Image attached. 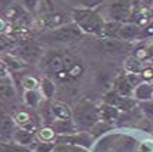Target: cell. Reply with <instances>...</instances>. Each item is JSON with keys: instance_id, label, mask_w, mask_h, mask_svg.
Returning a JSON list of instances; mask_svg holds the SVG:
<instances>
[{"instance_id": "1", "label": "cell", "mask_w": 153, "mask_h": 152, "mask_svg": "<svg viewBox=\"0 0 153 152\" xmlns=\"http://www.w3.org/2000/svg\"><path fill=\"white\" fill-rule=\"evenodd\" d=\"M73 19L82 32L103 36L105 22L99 13H96L93 10H74Z\"/></svg>"}, {"instance_id": "2", "label": "cell", "mask_w": 153, "mask_h": 152, "mask_svg": "<svg viewBox=\"0 0 153 152\" xmlns=\"http://www.w3.org/2000/svg\"><path fill=\"white\" fill-rule=\"evenodd\" d=\"M73 118L74 124L77 128L82 129H90L94 128L99 122V108L96 105H93L89 100H80L79 103L76 105V108L73 109Z\"/></svg>"}, {"instance_id": "3", "label": "cell", "mask_w": 153, "mask_h": 152, "mask_svg": "<svg viewBox=\"0 0 153 152\" xmlns=\"http://www.w3.org/2000/svg\"><path fill=\"white\" fill-rule=\"evenodd\" d=\"M83 32L76 23L65 25V26H57L56 29L50 30L49 33L43 34V39L46 42H53V43H69L73 40H79L82 37Z\"/></svg>"}, {"instance_id": "4", "label": "cell", "mask_w": 153, "mask_h": 152, "mask_svg": "<svg viewBox=\"0 0 153 152\" xmlns=\"http://www.w3.org/2000/svg\"><path fill=\"white\" fill-rule=\"evenodd\" d=\"M106 10L110 20L126 23L132 16V0H113L110 1Z\"/></svg>"}, {"instance_id": "5", "label": "cell", "mask_w": 153, "mask_h": 152, "mask_svg": "<svg viewBox=\"0 0 153 152\" xmlns=\"http://www.w3.org/2000/svg\"><path fill=\"white\" fill-rule=\"evenodd\" d=\"M17 56L25 60L26 63L37 62L42 56V47L34 42H27V43L17 47Z\"/></svg>"}, {"instance_id": "6", "label": "cell", "mask_w": 153, "mask_h": 152, "mask_svg": "<svg viewBox=\"0 0 153 152\" xmlns=\"http://www.w3.org/2000/svg\"><path fill=\"white\" fill-rule=\"evenodd\" d=\"M16 133V121L7 113L0 111V141L9 142L12 138H14Z\"/></svg>"}, {"instance_id": "7", "label": "cell", "mask_w": 153, "mask_h": 152, "mask_svg": "<svg viewBox=\"0 0 153 152\" xmlns=\"http://www.w3.org/2000/svg\"><path fill=\"white\" fill-rule=\"evenodd\" d=\"M105 103L114 106L119 111H129L130 108L134 106L133 99H130L129 96H122V95H119L116 92L107 93L106 98H105Z\"/></svg>"}, {"instance_id": "8", "label": "cell", "mask_w": 153, "mask_h": 152, "mask_svg": "<svg viewBox=\"0 0 153 152\" xmlns=\"http://www.w3.org/2000/svg\"><path fill=\"white\" fill-rule=\"evenodd\" d=\"M100 47L107 53H119V52H126L129 49V45L126 42L116 37H103L100 40Z\"/></svg>"}, {"instance_id": "9", "label": "cell", "mask_w": 153, "mask_h": 152, "mask_svg": "<svg viewBox=\"0 0 153 152\" xmlns=\"http://www.w3.org/2000/svg\"><path fill=\"white\" fill-rule=\"evenodd\" d=\"M140 34H142V29L137 25H134V23H122L116 39H120L123 42H129V40L136 39Z\"/></svg>"}, {"instance_id": "10", "label": "cell", "mask_w": 153, "mask_h": 152, "mask_svg": "<svg viewBox=\"0 0 153 152\" xmlns=\"http://www.w3.org/2000/svg\"><path fill=\"white\" fill-rule=\"evenodd\" d=\"M59 144H72V145H77L82 148H89L92 145V138L86 135V133H77V135H66V136H60L57 139Z\"/></svg>"}, {"instance_id": "11", "label": "cell", "mask_w": 153, "mask_h": 152, "mask_svg": "<svg viewBox=\"0 0 153 152\" xmlns=\"http://www.w3.org/2000/svg\"><path fill=\"white\" fill-rule=\"evenodd\" d=\"M43 67L46 69L47 72L52 73H60L65 72V65H63V56H60L57 53L49 55L46 59L43 60Z\"/></svg>"}, {"instance_id": "12", "label": "cell", "mask_w": 153, "mask_h": 152, "mask_svg": "<svg viewBox=\"0 0 153 152\" xmlns=\"http://www.w3.org/2000/svg\"><path fill=\"white\" fill-rule=\"evenodd\" d=\"M49 111L52 113V116L56 118V121H70L72 118V111L65 103H60V102H53L49 106Z\"/></svg>"}, {"instance_id": "13", "label": "cell", "mask_w": 153, "mask_h": 152, "mask_svg": "<svg viewBox=\"0 0 153 152\" xmlns=\"http://www.w3.org/2000/svg\"><path fill=\"white\" fill-rule=\"evenodd\" d=\"M133 96L139 100H150L153 98V85L147 82H140L133 89Z\"/></svg>"}, {"instance_id": "14", "label": "cell", "mask_w": 153, "mask_h": 152, "mask_svg": "<svg viewBox=\"0 0 153 152\" xmlns=\"http://www.w3.org/2000/svg\"><path fill=\"white\" fill-rule=\"evenodd\" d=\"M99 116L103 121H114V119L119 116V109H116L114 106L103 103L102 106H99Z\"/></svg>"}, {"instance_id": "15", "label": "cell", "mask_w": 153, "mask_h": 152, "mask_svg": "<svg viewBox=\"0 0 153 152\" xmlns=\"http://www.w3.org/2000/svg\"><path fill=\"white\" fill-rule=\"evenodd\" d=\"M3 62L6 63V66L12 67L13 70H22L27 66V63L23 59H20L19 56H14V55H10V53H6L3 56Z\"/></svg>"}, {"instance_id": "16", "label": "cell", "mask_w": 153, "mask_h": 152, "mask_svg": "<svg viewBox=\"0 0 153 152\" xmlns=\"http://www.w3.org/2000/svg\"><path fill=\"white\" fill-rule=\"evenodd\" d=\"M125 69H126L129 73H133V75H137V73H142L143 70V63L139 58L136 56H130L127 58L126 62H125Z\"/></svg>"}, {"instance_id": "17", "label": "cell", "mask_w": 153, "mask_h": 152, "mask_svg": "<svg viewBox=\"0 0 153 152\" xmlns=\"http://www.w3.org/2000/svg\"><path fill=\"white\" fill-rule=\"evenodd\" d=\"M14 96V88L4 78H0V98L1 99H12Z\"/></svg>"}, {"instance_id": "18", "label": "cell", "mask_w": 153, "mask_h": 152, "mask_svg": "<svg viewBox=\"0 0 153 152\" xmlns=\"http://www.w3.org/2000/svg\"><path fill=\"white\" fill-rule=\"evenodd\" d=\"M54 132H59V133H65V135H70L73 132L74 125L72 121H56L53 125Z\"/></svg>"}, {"instance_id": "19", "label": "cell", "mask_w": 153, "mask_h": 152, "mask_svg": "<svg viewBox=\"0 0 153 152\" xmlns=\"http://www.w3.org/2000/svg\"><path fill=\"white\" fill-rule=\"evenodd\" d=\"M54 83L49 78H45V79L40 82V92L45 98H52L54 95Z\"/></svg>"}, {"instance_id": "20", "label": "cell", "mask_w": 153, "mask_h": 152, "mask_svg": "<svg viewBox=\"0 0 153 152\" xmlns=\"http://www.w3.org/2000/svg\"><path fill=\"white\" fill-rule=\"evenodd\" d=\"M40 99H42V95L37 91H26L25 92V102L30 108H36L40 103Z\"/></svg>"}, {"instance_id": "21", "label": "cell", "mask_w": 153, "mask_h": 152, "mask_svg": "<svg viewBox=\"0 0 153 152\" xmlns=\"http://www.w3.org/2000/svg\"><path fill=\"white\" fill-rule=\"evenodd\" d=\"M14 139L19 142V144H32L33 142V133L32 131H27V129H17L14 133Z\"/></svg>"}, {"instance_id": "22", "label": "cell", "mask_w": 153, "mask_h": 152, "mask_svg": "<svg viewBox=\"0 0 153 152\" xmlns=\"http://www.w3.org/2000/svg\"><path fill=\"white\" fill-rule=\"evenodd\" d=\"M52 152H86V149L72 144H57L52 149Z\"/></svg>"}, {"instance_id": "23", "label": "cell", "mask_w": 153, "mask_h": 152, "mask_svg": "<svg viewBox=\"0 0 153 152\" xmlns=\"http://www.w3.org/2000/svg\"><path fill=\"white\" fill-rule=\"evenodd\" d=\"M37 136H39L40 142H50L54 138V129L53 128H43L39 131Z\"/></svg>"}, {"instance_id": "24", "label": "cell", "mask_w": 153, "mask_h": 152, "mask_svg": "<svg viewBox=\"0 0 153 152\" xmlns=\"http://www.w3.org/2000/svg\"><path fill=\"white\" fill-rule=\"evenodd\" d=\"M22 85H23V88L26 91H36L40 83H39V80L36 79V78H33V76H26L23 79V82H22Z\"/></svg>"}, {"instance_id": "25", "label": "cell", "mask_w": 153, "mask_h": 152, "mask_svg": "<svg viewBox=\"0 0 153 152\" xmlns=\"http://www.w3.org/2000/svg\"><path fill=\"white\" fill-rule=\"evenodd\" d=\"M13 46H14V43L10 37L0 36V52H9V50L13 49Z\"/></svg>"}, {"instance_id": "26", "label": "cell", "mask_w": 153, "mask_h": 152, "mask_svg": "<svg viewBox=\"0 0 153 152\" xmlns=\"http://www.w3.org/2000/svg\"><path fill=\"white\" fill-rule=\"evenodd\" d=\"M14 121H16V124L25 126L30 122V115H29L27 112H23V111H22V112H17L16 113V116H14Z\"/></svg>"}, {"instance_id": "27", "label": "cell", "mask_w": 153, "mask_h": 152, "mask_svg": "<svg viewBox=\"0 0 153 152\" xmlns=\"http://www.w3.org/2000/svg\"><path fill=\"white\" fill-rule=\"evenodd\" d=\"M63 65H65V72H69L74 65H77V60L72 55H63Z\"/></svg>"}, {"instance_id": "28", "label": "cell", "mask_w": 153, "mask_h": 152, "mask_svg": "<svg viewBox=\"0 0 153 152\" xmlns=\"http://www.w3.org/2000/svg\"><path fill=\"white\" fill-rule=\"evenodd\" d=\"M66 73L69 75V76H72V78H77V76H80V75L83 73V67L77 63V65H74V66L72 67L69 72H66Z\"/></svg>"}, {"instance_id": "29", "label": "cell", "mask_w": 153, "mask_h": 152, "mask_svg": "<svg viewBox=\"0 0 153 152\" xmlns=\"http://www.w3.org/2000/svg\"><path fill=\"white\" fill-rule=\"evenodd\" d=\"M23 1V4L26 7L29 12H33L36 6H37V3H39V0H22Z\"/></svg>"}, {"instance_id": "30", "label": "cell", "mask_w": 153, "mask_h": 152, "mask_svg": "<svg viewBox=\"0 0 153 152\" xmlns=\"http://www.w3.org/2000/svg\"><path fill=\"white\" fill-rule=\"evenodd\" d=\"M140 152H153V141H145V142H142Z\"/></svg>"}, {"instance_id": "31", "label": "cell", "mask_w": 153, "mask_h": 152, "mask_svg": "<svg viewBox=\"0 0 153 152\" xmlns=\"http://www.w3.org/2000/svg\"><path fill=\"white\" fill-rule=\"evenodd\" d=\"M142 78H145V79H152V78H153V70H152V69L142 70Z\"/></svg>"}, {"instance_id": "32", "label": "cell", "mask_w": 153, "mask_h": 152, "mask_svg": "<svg viewBox=\"0 0 153 152\" xmlns=\"http://www.w3.org/2000/svg\"><path fill=\"white\" fill-rule=\"evenodd\" d=\"M0 78H6V63L0 60Z\"/></svg>"}, {"instance_id": "33", "label": "cell", "mask_w": 153, "mask_h": 152, "mask_svg": "<svg viewBox=\"0 0 153 152\" xmlns=\"http://www.w3.org/2000/svg\"><path fill=\"white\" fill-rule=\"evenodd\" d=\"M14 0H0V6H10Z\"/></svg>"}, {"instance_id": "34", "label": "cell", "mask_w": 153, "mask_h": 152, "mask_svg": "<svg viewBox=\"0 0 153 152\" xmlns=\"http://www.w3.org/2000/svg\"><path fill=\"white\" fill-rule=\"evenodd\" d=\"M4 30H6V23L3 19H0V33H3Z\"/></svg>"}, {"instance_id": "35", "label": "cell", "mask_w": 153, "mask_h": 152, "mask_svg": "<svg viewBox=\"0 0 153 152\" xmlns=\"http://www.w3.org/2000/svg\"><path fill=\"white\" fill-rule=\"evenodd\" d=\"M147 56H149V58L153 60V45H150V47L147 49Z\"/></svg>"}, {"instance_id": "36", "label": "cell", "mask_w": 153, "mask_h": 152, "mask_svg": "<svg viewBox=\"0 0 153 152\" xmlns=\"http://www.w3.org/2000/svg\"><path fill=\"white\" fill-rule=\"evenodd\" d=\"M142 1H143V4H145V6H147V7L153 6V0H142Z\"/></svg>"}]
</instances>
